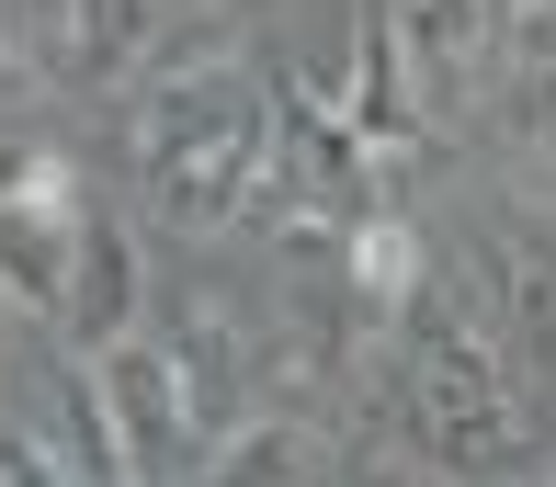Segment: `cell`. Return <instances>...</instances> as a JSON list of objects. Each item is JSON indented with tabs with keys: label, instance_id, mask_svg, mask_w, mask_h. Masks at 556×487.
<instances>
[{
	"label": "cell",
	"instance_id": "1",
	"mask_svg": "<svg viewBox=\"0 0 556 487\" xmlns=\"http://www.w3.org/2000/svg\"><path fill=\"white\" fill-rule=\"evenodd\" d=\"M137 182L160 227H239L273 193V91L239 57H193L137 102Z\"/></svg>",
	"mask_w": 556,
	"mask_h": 487
},
{
	"label": "cell",
	"instance_id": "2",
	"mask_svg": "<svg viewBox=\"0 0 556 487\" xmlns=\"http://www.w3.org/2000/svg\"><path fill=\"white\" fill-rule=\"evenodd\" d=\"M387 420L420 465H511L522 453V397H511V363L477 341L466 318H443L432 284L397 306V374H387Z\"/></svg>",
	"mask_w": 556,
	"mask_h": 487
},
{
	"label": "cell",
	"instance_id": "3",
	"mask_svg": "<svg viewBox=\"0 0 556 487\" xmlns=\"http://www.w3.org/2000/svg\"><path fill=\"white\" fill-rule=\"evenodd\" d=\"M91 386H103V408H114V443H125V465H137V487L170 476L193 453V431H205L182 363H170V341H148V329H125V341L91 351Z\"/></svg>",
	"mask_w": 556,
	"mask_h": 487
},
{
	"label": "cell",
	"instance_id": "4",
	"mask_svg": "<svg viewBox=\"0 0 556 487\" xmlns=\"http://www.w3.org/2000/svg\"><path fill=\"white\" fill-rule=\"evenodd\" d=\"M35 443L68 465V487H137V465H125V443H114V408H103V386H91V363L35 374Z\"/></svg>",
	"mask_w": 556,
	"mask_h": 487
},
{
	"label": "cell",
	"instance_id": "5",
	"mask_svg": "<svg viewBox=\"0 0 556 487\" xmlns=\"http://www.w3.org/2000/svg\"><path fill=\"white\" fill-rule=\"evenodd\" d=\"M68 272H80V204H0V295L23 318H68Z\"/></svg>",
	"mask_w": 556,
	"mask_h": 487
},
{
	"label": "cell",
	"instance_id": "6",
	"mask_svg": "<svg viewBox=\"0 0 556 487\" xmlns=\"http://www.w3.org/2000/svg\"><path fill=\"white\" fill-rule=\"evenodd\" d=\"M137 306H148V261H137V239H125L114 216H80V272H68V341L80 351H103L137 329Z\"/></svg>",
	"mask_w": 556,
	"mask_h": 487
},
{
	"label": "cell",
	"instance_id": "7",
	"mask_svg": "<svg viewBox=\"0 0 556 487\" xmlns=\"http://www.w3.org/2000/svg\"><path fill=\"white\" fill-rule=\"evenodd\" d=\"M500 114L522 148H556V0H500Z\"/></svg>",
	"mask_w": 556,
	"mask_h": 487
},
{
	"label": "cell",
	"instance_id": "8",
	"mask_svg": "<svg viewBox=\"0 0 556 487\" xmlns=\"http://www.w3.org/2000/svg\"><path fill=\"white\" fill-rule=\"evenodd\" d=\"M409 80L420 68L397 57V35H387V12L352 35V80H341V125L375 148V159H409L420 148V102H409Z\"/></svg>",
	"mask_w": 556,
	"mask_h": 487
},
{
	"label": "cell",
	"instance_id": "9",
	"mask_svg": "<svg viewBox=\"0 0 556 487\" xmlns=\"http://www.w3.org/2000/svg\"><path fill=\"white\" fill-rule=\"evenodd\" d=\"M193 487H330V443L307 420H239V431H216Z\"/></svg>",
	"mask_w": 556,
	"mask_h": 487
},
{
	"label": "cell",
	"instance_id": "10",
	"mask_svg": "<svg viewBox=\"0 0 556 487\" xmlns=\"http://www.w3.org/2000/svg\"><path fill=\"white\" fill-rule=\"evenodd\" d=\"M160 23H170V0H58V46L80 80H125L160 46Z\"/></svg>",
	"mask_w": 556,
	"mask_h": 487
},
{
	"label": "cell",
	"instance_id": "11",
	"mask_svg": "<svg viewBox=\"0 0 556 487\" xmlns=\"http://www.w3.org/2000/svg\"><path fill=\"white\" fill-rule=\"evenodd\" d=\"M500 318H511L522 363L556 374V227H511V249H500Z\"/></svg>",
	"mask_w": 556,
	"mask_h": 487
},
{
	"label": "cell",
	"instance_id": "12",
	"mask_svg": "<svg viewBox=\"0 0 556 487\" xmlns=\"http://www.w3.org/2000/svg\"><path fill=\"white\" fill-rule=\"evenodd\" d=\"M387 35H397V57L420 80L432 68H477L489 35H500V0H387Z\"/></svg>",
	"mask_w": 556,
	"mask_h": 487
},
{
	"label": "cell",
	"instance_id": "13",
	"mask_svg": "<svg viewBox=\"0 0 556 487\" xmlns=\"http://www.w3.org/2000/svg\"><path fill=\"white\" fill-rule=\"evenodd\" d=\"M0 318H12V295H0Z\"/></svg>",
	"mask_w": 556,
	"mask_h": 487
}]
</instances>
